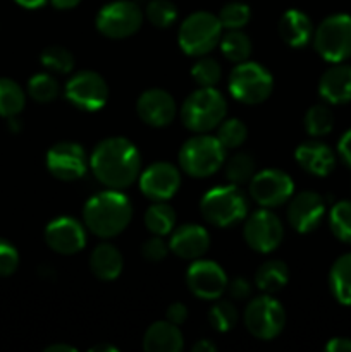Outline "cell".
<instances>
[{
    "label": "cell",
    "mask_w": 351,
    "mask_h": 352,
    "mask_svg": "<svg viewBox=\"0 0 351 352\" xmlns=\"http://www.w3.org/2000/svg\"><path fill=\"white\" fill-rule=\"evenodd\" d=\"M210 234L198 223H186L171 232L169 250L182 260H198L209 251Z\"/></svg>",
    "instance_id": "ffe728a7"
},
{
    "label": "cell",
    "mask_w": 351,
    "mask_h": 352,
    "mask_svg": "<svg viewBox=\"0 0 351 352\" xmlns=\"http://www.w3.org/2000/svg\"><path fill=\"white\" fill-rule=\"evenodd\" d=\"M326 351L329 352H351V339L346 337H336L326 344Z\"/></svg>",
    "instance_id": "bcb514c9"
},
{
    "label": "cell",
    "mask_w": 351,
    "mask_h": 352,
    "mask_svg": "<svg viewBox=\"0 0 351 352\" xmlns=\"http://www.w3.org/2000/svg\"><path fill=\"white\" fill-rule=\"evenodd\" d=\"M220 50H222L224 57L227 60L234 62V64H240L250 58L251 55V40L248 38V34H244L240 30H227L226 33L220 36Z\"/></svg>",
    "instance_id": "f546056e"
},
{
    "label": "cell",
    "mask_w": 351,
    "mask_h": 352,
    "mask_svg": "<svg viewBox=\"0 0 351 352\" xmlns=\"http://www.w3.org/2000/svg\"><path fill=\"white\" fill-rule=\"evenodd\" d=\"M17 3H19L21 7H24V9H38V7L43 6L47 0H16Z\"/></svg>",
    "instance_id": "681fc988"
},
{
    "label": "cell",
    "mask_w": 351,
    "mask_h": 352,
    "mask_svg": "<svg viewBox=\"0 0 351 352\" xmlns=\"http://www.w3.org/2000/svg\"><path fill=\"white\" fill-rule=\"evenodd\" d=\"M191 76L196 85H200V88H213L220 81L222 69H220L219 62L213 58L202 57L191 67Z\"/></svg>",
    "instance_id": "74e56055"
},
{
    "label": "cell",
    "mask_w": 351,
    "mask_h": 352,
    "mask_svg": "<svg viewBox=\"0 0 351 352\" xmlns=\"http://www.w3.org/2000/svg\"><path fill=\"white\" fill-rule=\"evenodd\" d=\"M45 241L55 253L74 254L86 244L85 227L72 217H58L45 229Z\"/></svg>",
    "instance_id": "ac0fdd59"
},
{
    "label": "cell",
    "mask_w": 351,
    "mask_h": 352,
    "mask_svg": "<svg viewBox=\"0 0 351 352\" xmlns=\"http://www.w3.org/2000/svg\"><path fill=\"white\" fill-rule=\"evenodd\" d=\"M200 210L210 226L226 229L246 219L248 199L237 186H217L203 195Z\"/></svg>",
    "instance_id": "277c9868"
},
{
    "label": "cell",
    "mask_w": 351,
    "mask_h": 352,
    "mask_svg": "<svg viewBox=\"0 0 351 352\" xmlns=\"http://www.w3.org/2000/svg\"><path fill=\"white\" fill-rule=\"evenodd\" d=\"M52 6L58 10H69V9H74L81 0H50Z\"/></svg>",
    "instance_id": "c3c4849f"
},
{
    "label": "cell",
    "mask_w": 351,
    "mask_h": 352,
    "mask_svg": "<svg viewBox=\"0 0 351 352\" xmlns=\"http://www.w3.org/2000/svg\"><path fill=\"white\" fill-rule=\"evenodd\" d=\"M19 267V253L9 241L0 237V277H9Z\"/></svg>",
    "instance_id": "60d3db41"
},
{
    "label": "cell",
    "mask_w": 351,
    "mask_h": 352,
    "mask_svg": "<svg viewBox=\"0 0 351 352\" xmlns=\"http://www.w3.org/2000/svg\"><path fill=\"white\" fill-rule=\"evenodd\" d=\"M313 45L327 62H344L351 58V16L332 14L326 17L313 33Z\"/></svg>",
    "instance_id": "ba28073f"
},
{
    "label": "cell",
    "mask_w": 351,
    "mask_h": 352,
    "mask_svg": "<svg viewBox=\"0 0 351 352\" xmlns=\"http://www.w3.org/2000/svg\"><path fill=\"white\" fill-rule=\"evenodd\" d=\"M188 287L196 298L215 301L227 291V275L220 265L210 260H195L186 274Z\"/></svg>",
    "instance_id": "9a60e30c"
},
{
    "label": "cell",
    "mask_w": 351,
    "mask_h": 352,
    "mask_svg": "<svg viewBox=\"0 0 351 352\" xmlns=\"http://www.w3.org/2000/svg\"><path fill=\"white\" fill-rule=\"evenodd\" d=\"M289 280V268L281 260H268L260 265V268L255 274V284L260 291L267 294L281 291Z\"/></svg>",
    "instance_id": "4316f807"
},
{
    "label": "cell",
    "mask_w": 351,
    "mask_h": 352,
    "mask_svg": "<svg viewBox=\"0 0 351 352\" xmlns=\"http://www.w3.org/2000/svg\"><path fill=\"white\" fill-rule=\"evenodd\" d=\"M303 122H305V129L310 136H327L334 127V113L327 105L317 103V105H312L306 110Z\"/></svg>",
    "instance_id": "4dcf8cb0"
},
{
    "label": "cell",
    "mask_w": 351,
    "mask_h": 352,
    "mask_svg": "<svg viewBox=\"0 0 351 352\" xmlns=\"http://www.w3.org/2000/svg\"><path fill=\"white\" fill-rule=\"evenodd\" d=\"M176 100L165 89L151 88L140 95L136 102V113L145 124L151 127H165L176 119Z\"/></svg>",
    "instance_id": "d6986e66"
},
{
    "label": "cell",
    "mask_w": 351,
    "mask_h": 352,
    "mask_svg": "<svg viewBox=\"0 0 351 352\" xmlns=\"http://www.w3.org/2000/svg\"><path fill=\"white\" fill-rule=\"evenodd\" d=\"M40 62L45 69L69 74L74 69V55L64 47H48L41 52Z\"/></svg>",
    "instance_id": "e575fe53"
},
{
    "label": "cell",
    "mask_w": 351,
    "mask_h": 352,
    "mask_svg": "<svg viewBox=\"0 0 351 352\" xmlns=\"http://www.w3.org/2000/svg\"><path fill=\"white\" fill-rule=\"evenodd\" d=\"M226 162V148L217 136L200 133L189 138L179 150V167L191 177L203 179L215 174Z\"/></svg>",
    "instance_id": "5b68a950"
},
{
    "label": "cell",
    "mask_w": 351,
    "mask_h": 352,
    "mask_svg": "<svg viewBox=\"0 0 351 352\" xmlns=\"http://www.w3.org/2000/svg\"><path fill=\"white\" fill-rule=\"evenodd\" d=\"M279 34L292 48L308 45L313 38V26L310 17L298 9L286 10L279 21Z\"/></svg>",
    "instance_id": "cb8c5ba5"
},
{
    "label": "cell",
    "mask_w": 351,
    "mask_h": 352,
    "mask_svg": "<svg viewBox=\"0 0 351 352\" xmlns=\"http://www.w3.org/2000/svg\"><path fill=\"white\" fill-rule=\"evenodd\" d=\"M217 346L209 339H202L193 346V352H215Z\"/></svg>",
    "instance_id": "7dc6e473"
},
{
    "label": "cell",
    "mask_w": 351,
    "mask_h": 352,
    "mask_svg": "<svg viewBox=\"0 0 351 352\" xmlns=\"http://www.w3.org/2000/svg\"><path fill=\"white\" fill-rule=\"evenodd\" d=\"M227 292H229L231 298L241 301V299H248L251 296V285L246 278L237 277L234 280L227 282Z\"/></svg>",
    "instance_id": "7bdbcfd3"
},
{
    "label": "cell",
    "mask_w": 351,
    "mask_h": 352,
    "mask_svg": "<svg viewBox=\"0 0 351 352\" xmlns=\"http://www.w3.org/2000/svg\"><path fill=\"white\" fill-rule=\"evenodd\" d=\"M131 217L133 206L119 189L92 196L83 208V222L86 229L102 239L119 236L129 226Z\"/></svg>",
    "instance_id": "7a4b0ae2"
},
{
    "label": "cell",
    "mask_w": 351,
    "mask_h": 352,
    "mask_svg": "<svg viewBox=\"0 0 351 352\" xmlns=\"http://www.w3.org/2000/svg\"><path fill=\"white\" fill-rule=\"evenodd\" d=\"M95 24L103 36L123 40L140 30L143 24V10L133 0H116L98 10Z\"/></svg>",
    "instance_id": "9c48e42d"
},
{
    "label": "cell",
    "mask_w": 351,
    "mask_h": 352,
    "mask_svg": "<svg viewBox=\"0 0 351 352\" xmlns=\"http://www.w3.org/2000/svg\"><path fill=\"white\" fill-rule=\"evenodd\" d=\"M123 267V254L110 243H100L89 254V270L100 280H116Z\"/></svg>",
    "instance_id": "d4e9b609"
},
{
    "label": "cell",
    "mask_w": 351,
    "mask_h": 352,
    "mask_svg": "<svg viewBox=\"0 0 351 352\" xmlns=\"http://www.w3.org/2000/svg\"><path fill=\"white\" fill-rule=\"evenodd\" d=\"M251 17V10L243 2H229L220 9L219 21L224 30H241Z\"/></svg>",
    "instance_id": "f35d334b"
},
{
    "label": "cell",
    "mask_w": 351,
    "mask_h": 352,
    "mask_svg": "<svg viewBox=\"0 0 351 352\" xmlns=\"http://www.w3.org/2000/svg\"><path fill=\"white\" fill-rule=\"evenodd\" d=\"M188 318V308H186L182 302H174V305L169 306L167 309V320L174 325H182Z\"/></svg>",
    "instance_id": "ee69618b"
},
{
    "label": "cell",
    "mask_w": 351,
    "mask_h": 352,
    "mask_svg": "<svg viewBox=\"0 0 351 352\" xmlns=\"http://www.w3.org/2000/svg\"><path fill=\"white\" fill-rule=\"evenodd\" d=\"M222 30L219 16L215 14L206 10L193 12L179 26V47L186 55L203 57L219 45Z\"/></svg>",
    "instance_id": "8992f818"
},
{
    "label": "cell",
    "mask_w": 351,
    "mask_h": 352,
    "mask_svg": "<svg viewBox=\"0 0 351 352\" xmlns=\"http://www.w3.org/2000/svg\"><path fill=\"white\" fill-rule=\"evenodd\" d=\"M319 93L327 103L343 105L351 102V65L337 62L330 65L319 81Z\"/></svg>",
    "instance_id": "7402d4cb"
},
{
    "label": "cell",
    "mask_w": 351,
    "mask_h": 352,
    "mask_svg": "<svg viewBox=\"0 0 351 352\" xmlns=\"http://www.w3.org/2000/svg\"><path fill=\"white\" fill-rule=\"evenodd\" d=\"M26 105L24 89L14 79L0 78V117H17Z\"/></svg>",
    "instance_id": "f1b7e54d"
},
{
    "label": "cell",
    "mask_w": 351,
    "mask_h": 352,
    "mask_svg": "<svg viewBox=\"0 0 351 352\" xmlns=\"http://www.w3.org/2000/svg\"><path fill=\"white\" fill-rule=\"evenodd\" d=\"M329 287L337 302L351 306V253L334 261L329 272Z\"/></svg>",
    "instance_id": "484cf974"
},
{
    "label": "cell",
    "mask_w": 351,
    "mask_h": 352,
    "mask_svg": "<svg viewBox=\"0 0 351 352\" xmlns=\"http://www.w3.org/2000/svg\"><path fill=\"white\" fill-rule=\"evenodd\" d=\"M169 243L162 239V236H155L151 239L145 241L141 246V253L148 261H162L169 253Z\"/></svg>",
    "instance_id": "b9f144b4"
},
{
    "label": "cell",
    "mask_w": 351,
    "mask_h": 352,
    "mask_svg": "<svg viewBox=\"0 0 351 352\" xmlns=\"http://www.w3.org/2000/svg\"><path fill=\"white\" fill-rule=\"evenodd\" d=\"M89 160L81 144L62 141L54 144L47 153V168L58 181H78L86 174Z\"/></svg>",
    "instance_id": "5bb4252c"
},
{
    "label": "cell",
    "mask_w": 351,
    "mask_h": 352,
    "mask_svg": "<svg viewBox=\"0 0 351 352\" xmlns=\"http://www.w3.org/2000/svg\"><path fill=\"white\" fill-rule=\"evenodd\" d=\"M45 352H76V349L72 346H67V344H52L45 349Z\"/></svg>",
    "instance_id": "f907efd6"
},
{
    "label": "cell",
    "mask_w": 351,
    "mask_h": 352,
    "mask_svg": "<svg viewBox=\"0 0 351 352\" xmlns=\"http://www.w3.org/2000/svg\"><path fill=\"white\" fill-rule=\"evenodd\" d=\"M181 186V172L174 164L155 162L140 174L141 192L151 201H167Z\"/></svg>",
    "instance_id": "2e32d148"
},
{
    "label": "cell",
    "mask_w": 351,
    "mask_h": 352,
    "mask_svg": "<svg viewBox=\"0 0 351 352\" xmlns=\"http://www.w3.org/2000/svg\"><path fill=\"white\" fill-rule=\"evenodd\" d=\"M274 78L258 62L244 60L236 64L229 76V91L237 102L244 105H258L270 96Z\"/></svg>",
    "instance_id": "52a82bcc"
},
{
    "label": "cell",
    "mask_w": 351,
    "mask_h": 352,
    "mask_svg": "<svg viewBox=\"0 0 351 352\" xmlns=\"http://www.w3.org/2000/svg\"><path fill=\"white\" fill-rule=\"evenodd\" d=\"M184 339L178 325L165 322H155L145 332L143 349L147 352H181Z\"/></svg>",
    "instance_id": "603a6c76"
},
{
    "label": "cell",
    "mask_w": 351,
    "mask_h": 352,
    "mask_svg": "<svg viewBox=\"0 0 351 352\" xmlns=\"http://www.w3.org/2000/svg\"><path fill=\"white\" fill-rule=\"evenodd\" d=\"M145 14L155 28H169L178 19V7L171 0H150Z\"/></svg>",
    "instance_id": "8d00e7d4"
},
{
    "label": "cell",
    "mask_w": 351,
    "mask_h": 352,
    "mask_svg": "<svg viewBox=\"0 0 351 352\" xmlns=\"http://www.w3.org/2000/svg\"><path fill=\"white\" fill-rule=\"evenodd\" d=\"M337 153H339L341 160L351 167V129H348L346 133L341 136L339 143H337Z\"/></svg>",
    "instance_id": "f6af8a7d"
},
{
    "label": "cell",
    "mask_w": 351,
    "mask_h": 352,
    "mask_svg": "<svg viewBox=\"0 0 351 352\" xmlns=\"http://www.w3.org/2000/svg\"><path fill=\"white\" fill-rule=\"evenodd\" d=\"M145 226L153 236H167L174 230L176 210L165 201H155L145 213Z\"/></svg>",
    "instance_id": "83f0119b"
},
{
    "label": "cell",
    "mask_w": 351,
    "mask_h": 352,
    "mask_svg": "<svg viewBox=\"0 0 351 352\" xmlns=\"http://www.w3.org/2000/svg\"><path fill=\"white\" fill-rule=\"evenodd\" d=\"M244 241L257 253H272L277 250L284 237L281 219L270 208H262L250 215L244 222Z\"/></svg>",
    "instance_id": "4fadbf2b"
},
{
    "label": "cell",
    "mask_w": 351,
    "mask_h": 352,
    "mask_svg": "<svg viewBox=\"0 0 351 352\" xmlns=\"http://www.w3.org/2000/svg\"><path fill=\"white\" fill-rule=\"evenodd\" d=\"M326 215V201L319 192L301 191L291 196L288 205V222L296 232L308 234L320 226Z\"/></svg>",
    "instance_id": "e0dca14e"
},
{
    "label": "cell",
    "mask_w": 351,
    "mask_h": 352,
    "mask_svg": "<svg viewBox=\"0 0 351 352\" xmlns=\"http://www.w3.org/2000/svg\"><path fill=\"white\" fill-rule=\"evenodd\" d=\"M28 93L34 102L48 103L57 98L58 93H61V86H58L57 79L41 72V74H34L28 81Z\"/></svg>",
    "instance_id": "836d02e7"
},
{
    "label": "cell",
    "mask_w": 351,
    "mask_h": 352,
    "mask_svg": "<svg viewBox=\"0 0 351 352\" xmlns=\"http://www.w3.org/2000/svg\"><path fill=\"white\" fill-rule=\"evenodd\" d=\"M295 195V182L289 174L279 168H265L250 181V196L262 208H275L284 205Z\"/></svg>",
    "instance_id": "8fae6325"
},
{
    "label": "cell",
    "mask_w": 351,
    "mask_h": 352,
    "mask_svg": "<svg viewBox=\"0 0 351 352\" xmlns=\"http://www.w3.org/2000/svg\"><path fill=\"white\" fill-rule=\"evenodd\" d=\"M329 226L341 243L351 244V201L343 199L330 208Z\"/></svg>",
    "instance_id": "d6a6232c"
},
{
    "label": "cell",
    "mask_w": 351,
    "mask_h": 352,
    "mask_svg": "<svg viewBox=\"0 0 351 352\" xmlns=\"http://www.w3.org/2000/svg\"><path fill=\"white\" fill-rule=\"evenodd\" d=\"M299 167L317 177H326L336 168V153L322 141H306L295 151Z\"/></svg>",
    "instance_id": "44dd1931"
},
{
    "label": "cell",
    "mask_w": 351,
    "mask_h": 352,
    "mask_svg": "<svg viewBox=\"0 0 351 352\" xmlns=\"http://www.w3.org/2000/svg\"><path fill=\"white\" fill-rule=\"evenodd\" d=\"M248 129L240 119H226L219 124L217 140L226 148H240L246 141Z\"/></svg>",
    "instance_id": "ab89813d"
},
{
    "label": "cell",
    "mask_w": 351,
    "mask_h": 352,
    "mask_svg": "<svg viewBox=\"0 0 351 352\" xmlns=\"http://www.w3.org/2000/svg\"><path fill=\"white\" fill-rule=\"evenodd\" d=\"M65 98L79 110L96 112L109 100V86L105 79L93 71H81L65 85Z\"/></svg>",
    "instance_id": "7c38bea8"
},
{
    "label": "cell",
    "mask_w": 351,
    "mask_h": 352,
    "mask_svg": "<svg viewBox=\"0 0 351 352\" xmlns=\"http://www.w3.org/2000/svg\"><path fill=\"white\" fill-rule=\"evenodd\" d=\"M244 325L257 339L272 340L284 330L286 311L274 298L260 296L248 302L244 309Z\"/></svg>",
    "instance_id": "30bf717a"
},
{
    "label": "cell",
    "mask_w": 351,
    "mask_h": 352,
    "mask_svg": "<svg viewBox=\"0 0 351 352\" xmlns=\"http://www.w3.org/2000/svg\"><path fill=\"white\" fill-rule=\"evenodd\" d=\"M89 351H92V352H98V351H112V352H117L116 347H112V346H105V344H100V346L92 347V349H89Z\"/></svg>",
    "instance_id": "816d5d0a"
},
{
    "label": "cell",
    "mask_w": 351,
    "mask_h": 352,
    "mask_svg": "<svg viewBox=\"0 0 351 352\" xmlns=\"http://www.w3.org/2000/svg\"><path fill=\"white\" fill-rule=\"evenodd\" d=\"M89 167L103 186L120 191L140 177L141 155L126 138H107L93 150Z\"/></svg>",
    "instance_id": "6da1fadb"
},
{
    "label": "cell",
    "mask_w": 351,
    "mask_h": 352,
    "mask_svg": "<svg viewBox=\"0 0 351 352\" xmlns=\"http://www.w3.org/2000/svg\"><path fill=\"white\" fill-rule=\"evenodd\" d=\"M224 164H226L224 167L226 179L234 186L250 182L255 175V160L250 153H236Z\"/></svg>",
    "instance_id": "1f68e13d"
},
{
    "label": "cell",
    "mask_w": 351,
    "mask_h": 352,
    "mask_svg": "<svg viewBox=\"0 0 351 352\" xmlns=\"http://www.w3.org/2000/svg\"><path fill=\"white\" fill-rule=\"evenodd\" d=\"M209 322L217 332H229L237 323V309L231 301H217L209 311Z\"/></svg>",
    "instance_id": "d590c367"
},
{
    "label": "cell",
    "mask_w": 351,
    "mask_h": 352,
    "mask_svg": "<svg viewBox=\"0 0 351 352\" xmlns=\"http://www.w3.org/2000/svg\"><path fill=\"white\" fill-rule=\"evenodd\" d=\"M226 98L215 88H200L193 91L179 110L184 127L198 134L215 129L226 119Z\"/></svg>",
    "instance_id": "3957f363"
}]
</instances>
